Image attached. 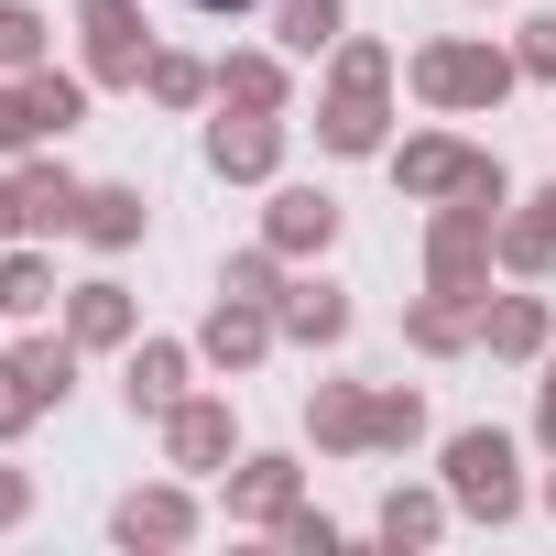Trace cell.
Returning <instances> with one entry per match:
<instances>
[{
	"mask_svg": "<svg viewBox=\"0 0 556 556\" xmlns=\"http://www.w3.org/2000/svg\"><path fill=\"white\" fill-rule=\"evenodd\" d=\"M437 480H447V502L469 523H513L523 513V469H513V437L502 426H458L447 458H437Z\"/></svg>",
	"mask_w": 556,
	"mask_h": 556,
	"instance_id": "obj_1",
	"label": "cell"
},
{
	"mask_svg": "<svg viewBox=\"0 0 556 556\" xmlns=\"http://www.w3.org/2000/svg\"><path fill=\"white\" fill-rule=\"evenodd\" d=\"M197 523H207V513H197V480H186V469L110 502V545H131V556H175V545H197Z\"/></svg>",
	"mask_w": 556,
	"mask_h": 556,
	"instance_id": "obj_2",
	"label": "cell"
},
{
	"mask_svg": "<svg viewBox=\"0 0 556 556\" xmlns=\"http://www.w3.org/2000/svg\"><path fill=\"white\" fill-rule=\"evenodd\" d=\"M328 153H382V45H339V88L317 110Z\"/></svg>",
	"mask_w": 556,
	"mask_h": 556,
	"instance_id": "obj_3",
	"label": "cell"
},
{
	"mask_svg": "<svg viewBox=\"0 0 556 556\" xmlns=\"http://www.w3.org/2000/svg\"><path fill=\"white\" fill-rule=\"evenodd\" d=\"M229 458H240V415H229V393H186V404L164 415V469L218 480Z\"/></svg>",
	"mask_w": 556,
	"mask_h": 556,
	"instance_id": "obj_4",
	"label": "cell"
},
{
	"mask_svg": "<svg viewBox=\"0 0 556 556\" xmlns=\"http://www.w3.org/2000/svg\"><path fill=\"white\" fill-rule=\"evenodd\" d=\"M415 88H426L437 110H480V99H502V88H513V55H491V45H426Z\"/></svg>",
	"mask_w": 556,
	"mask_h": 556,
	"instance_id": "obj_5",
	"label": "cell"
},
{
	"mask_svg": "<svg viewBox=\"0 0 556 556\" xmlns=\"http://www.w3.org/2000/svg\"><path fill=\"white\" fill-rule=\"evenodd\" d=\"M218 502H229V523L273 534V523L306 502V469H295V458H240V469H218Z\"/></svg>",
	"mask_w": 556,
	"mask_h": 556,
	"instance_id": "obj_6",
	"label": "cell"
},
{
	"mask_svg": "<svg viewBox=\"0 0 556 556\" xmlns=\"http://www.w3.org/2000/svg\"><path fill=\"white\" fill-rule=\"evenodd\" d=\"M186 371H197V350H175V339H131V361H121V393H131V415H153V426H164V415L197 393Z\"/></svg>",
	"mask_w": 556,
	"mask_h": 556,
	"instance_id": "obj_7",
	"label": "cell"
},
{
	"mask_svg": "<svg viewBox=\"0 0 556 556\" xmlns=\"http://www.w3.org/2000/svg\"><path fill=\"white\" fill-rule=\"evenodd\" d=\"M273 339H285V317H273V306H251V295H218V317L197 328V361H218V371H251Z\"/></svg>",
	"mask_w": 556,
	"mask_h": 556,
	"instance_id": "obj_8",
	"label": "cell"
},
{
	"mask_svg": "<svg viewBox=\"0 0 556 556\" xmlns=\"http://www.w3.org/2000/svg\"><path fill=\"white\" fill-rule=\"evenodd\" d=\"M88 77H110V88H131L153 55H142V12H131V0H88Z\"/></svg>",
	"mask_w": 556,
	"mask_h": 556,
	"instance_id": "obj_9",
	"label": "cell"
},
{
	"mask_svg": "<svg viewBox=\"0 0 556 556\" xmlns=\"http://www.w3.org/2000/svg\"><path fill=\"white\" fill-rule=\"evenodd\" d=\"M480 350H491V361H545V350H556L545 295H480Z\"/></svg>",
	"mask_w": 556,
	"mask_h": 556,
	"instance_id": "obj_10",
	"label": "cell"
},
{
	"mask_svg": "<svg viewBox=\"0 0 556 556\" xmlns=\"http://www.w3.org/2000/svg\"><path fill=\"white\" fill-rule=\"evenodd\" d=\"M207 164H218V175H240V186H251V175H273V164H285V131H273V110H229V121L207 131Z\"/></svg>",
	"mask_w": 556,
	"mask_h": 556,
	"instance_id": "obj_11",
	"label": "cell"
},
{
	"mask_svg": "<svg viewBox=\"0 0 556 556\" xmlns=\"http://www.w3.org/2000/svg\"><path fill=\"white\" fill-rule=\"evenodd\" d=\"M393 175H404V197H437V207H447V197H469L480 153H458L447 131H426V142H404V153H393Z\"/></svg>",
	"mask_w": 556,
	"mask_h": 556,
	"instance_id": "obj_12",
	"label": "cell"
},
{
	"mask_svg": "<svg viewBox=\"0 0 556 556\" xmlns=\"http://www.w3.org/2000/svg\"><path fill=\"white\" fill-rule=\"evenodd\" d=\"M306 437H317L328 458H361V447H371V393H361V382H317V393H306Z\"/></svg>",
	"mask_w": 556,
	"mask_h": 556,
	"instance_id": "obj_13",
	"label": "cell"
},
{
	"mask_svg": "<svg viewBox=\"0 0 556 556\" xmlns=\"http://www.w3.org/2000/svg\"><path fill=\"white\" fill-rule=\"evenodd\" d=\"M447 513H458V502H447V480H437V491H382L371 534H382L393 556H415V545H437V534H447Z\"/></svg>",
	"mask_w": 556,
	"mask_h": 556,
	"instance_id": "obj_14",
	"label": "cell"
},
{
	"mask_svg": "<svg viewBox=\"0 0 556 556\" xmlns=\"http://www.w3.org/2000/svg\"><path fill=\"white\" fill-rule=\"evenodd\" d=\"M66 339H77V350H131V295L110 285V273L66 295Z\"/></svg>",
	"mask_w": 556,
	"mask_h": 556,
	"instance_id": "obj_15",
	"label": "cell"
},
{
	"mask_svg": "<svg viewBox=\"0 0 556 556\" xmlns=\"http://www.w3.org/2000/svg\"><path fill=\"white\" fill-rule=\"evenodd\" d=\"M273 317H285V339H306V350H339V339H350V295H339V285H285Z\"/></svg>",
	"mask_w": 556,
	"mask_h": 556,
	"instance_id": "obj_16",
	"label": "cell"
},
{
	"mask_svg": "<svg viewBox=\"0 0 556 556\" xmlns=\"http://www.w3.org/2000/svg\"><path fill=\"white\" fill-rule=\"evenodd\" d=\"M404 339H415L426 361H447V350H469V339H480V295H447V285H437V295H426V306L404 317Z\"/></svg>",
	"mask_w": 556,
	"mask_h": 556,
	"instance_id": "obj_17",
	"label": "cell"
},
{
	"mask_svg": "<svg viewBox=\"0 0 556 556\" xmlns=\"http://www.w3.org/2000/svg\"><path fill=\"white\" fill-rule=\"evenodd\" d=\"M273 251H328L339 240V207L317 197V186H285V197H273V229H262Z\"/></svg>",
	"mask_w": 556,
	"mask_h": 556,
	"instance_id": "obj_18",
	"label": "cell"
},
{
	"mask_svg": "<svg viewBox=\"0 0 556 556\" xmlns=\"http://www.w3.org/2000/svg\"><path fill=\"white\" fill-rule=\"evenodd\" d=\"M77 229H88L99 251H131V240H142V186H88Z\"/></svg>",
	"mask_w": 556,
	"mask_h": 556,
	"instance_id": "obj_19",
	"label": "cell"
},
{
	"mask_svg": "<svg viewBox=\"0 0 556 556\" xmlns=\"http://www.w3.org/2000/svg\"><path fill=\"white\" fill-rule=\"evenodd\" d=\"M55 306V262L45 251H0V317H45Z\"/></svg>",
	"mask_w": 556,
	"mask_h": 556,
	"instance_id": "obj_20",
	"label": "cell"
},
{
	"mask_svg": "<svg viewBox=\"0 0 556 556\" xmlns=\"http://www.w3.org/2000/svg\"><path fill=\"white\" fill-rule=\"evenodd\" d=\"M77 207H88V186H77L66 164H34V175H23V218H34V229H77Z\"/></svg>",
	"mask_w": 556,
	"mask_h": 556,
	"instance_id": "obj_21",
	"label": "cell"
},
{
	"mask_svg": "<svg viewBox=\"0 0 556 556\" xmlns=\"http://www.w3.org/2000/svg\"><path fill=\"white\" fill-rule=\"evenodd\" d=\"M77 361H88L77 339H23V350H12V371H23L45 404H66V393H77Z\"/></svg>",
	"mask_w": 556,
	"mask_h": 556,
	"instance_id": "obj_22",
	"label": "cell"
},
{
	"mask_svg": "<svg viewBox=\"0 0 556 556\" xmlns=\"http://www.w3.org/2000/svg\"><path fill=\"white\" fill-rule=\"evenodd\" d=\"M218 99L229 110H285V66H273V55H229L218 66Z\"/></svg>",
	"mask_w": 556,
	"mask_h": 556,
	"instance_id": "obj_23",
	"label": "cell"
},
{
	"mask_svg": "<svg viewBox=\"0 0 556 556\" xmlns=\"http://www.w3.org/2000/svg\"><path fill=\"white\" fill-rule=\"evenodd\" d=\"M350 23V0H285V55H328Z\"/></svg>",
	"mask_w": 556,
	"mask_h": 556,
	"instance_id": "obj_24",
	"label": "cell"
},
{
	"mask_svg": "<svg viewBox=\"0 0 556 556\" xmlns=\"http://www.w3.org/2000/svg\"><path fill=\"white\" fill-rule=\"evenodd\" d=\"M415 437H426V393H371V447L404 458Z\"/></svg>",
	"mask_w": 556,
	"mask_h": 556,
	"instance_id": "obj_25",
	"label": "cell"
},
{
	"mask_svg": "<svg viewBox=\"0 0 556 556\" xmlns=\"http://www.w3.org/2000/svg\"><path fill=\"white\" fill-rule=\"evenodd\" d=\"M229 295H251V306H285V251H273V240H262V251H240V262H229Z\"/></svg>",
	"mask_w": 556,
	"mask_h": 556,
	"instance_id": "obj_26",
	"label": "cell"
},
{
	"mask_svg": "<svg viewBox=\"0 0 556 556\" xmlns=\"http://www.w3.org/2000/svg\"><path fill=\"white\" fill-rule=\"evenodd\" d=\"M142 88H153L164 110H186V99H207V66H197V55H153V66H142Z\"/></svg>",
	"mask_w": 556,
	"mask_h": 556,
	"instance_id": "obj_27",
	"label": "cell"
},
{
	"mask_svg": "<svg viewBox=\"0 0 556 556\" xmlns=\"http://www.w3.org/2000/svg\"><path fill=\"white\" fill-rule=\"evenodd\" d=\"M273 545H285V556H339V523H328V513H306V502H295V513H285V523H273Z\"/></svg>",
	"mask_w": 556,
	"mask_h": 556,
	"instance_id": "obj_28",
	"label": "cell"
},
{
	"mask_svg": "<svg viewBox=\"0 0 556 556\" xmlns=\"http://www.w3.org/2000/svg\"><path fill=\"white\" fill-rule=\"evenodd\" d=\"M34 121H45V131H77V121H88V88H77V77H34Z\"/></svg>",
	"mask_w": 556,
	"mask_h": 556,
	"instance_id": "obj_29",
	"label": "cell"
},
{
	"mask_svg": "<svg viewBox=\"0 0 556 556\" xmlns=\"http://www.w3.org/2000/svg\"><path fill=\"white\" fill-rule=\"evenodd\" d=\"M34 415H45V393H34V382H23L12 361H0V447H12V437H23Z\"/></svg>",
	"mask_w": 556,
	"mask_h": 556,
	"instance_id": "obj_30",
	"label": "cell"
},
{
	"mask_svg": "<svg viewBox=\"0 0 556 556\" xmlns=\"http://www.w3.org/2000/svg\"><path fill=\"white\" fill-rule=\"evenodd\" d=\"M45 55V23L34 12H12V0H0V66H34Z\"/></svg>",
	"mask_w": 556,
	"mask_h": 556,
	"instance_id": "obj_31",
	"label": "cell"
},
{
	"mask_svg": "<svg viewBox=\"0 0 556 556\" xmlns=\"http://www.w3.org/2000/svg\"><path fill=\"white\" fill-rule=\"evenodd\" d=\"M23 523H34V469L0 458V534H23Z\"/></svg>",
	"mask_w": 556,
	"mask_h": 556,
	"instance_id": "obj_32",
	"label": "cell"
},
{
	"mask_svg": "<svg viewBox=\"0 0 556 556\" xmlns=\"http://www.w3.org/2000/svg\"><path fill=\"white\" fill-rule=\"evenodd\" d=\"M45 121H34V88H0V153H12V142H34Z\"/></svg>",
	"mask_w": 556,
	"mask_h": 556,
	"instance_id": "obj_33",
	"label": "cell"
},
{
	"mask_svg": "<svg viewBox=\"0 0 556 556\" xmlns=\"http://www.w3.org/2000/svg\"><path fill=\"white\" fill-rule=\"evenodd\" d=\"M513 66H523V77H556V12L523 23V55H513Z\"/></svg>",
	"mask_w": 556,
	"mask_h": 556,
	"instance_id": "obj_34",
	"label": "cell"
},
{
	"mask_svg": "<svg viewBox=\"0 0 556 556\" xmlns=\"http://www.w3.org/2000/svg\"><path fill=\"white\" fill-rule=\"evenodd\" d=\"M34 218H23V186H0V240H23Z\"/></svg>",
	"mask_w": 556,
	"mask_h": 556,
	"instance_id": "obj_35",
	"label": "cell"
},
{
	"mask_svg": "<svg viewBox=\"0 0 556 556\" xmlns=\"http://www.w3.org/2000/svg\"><path fill=\"white\" fill-rule=\"evenodd\" d=\"M534 218H545V229H556V186H545V197H534Z\"/></svg>",
	"mask_w": 556,
	"mask_h": 556,
	"instance_id": "obj_36",
	"label": "cell"
},
{
	"mask_svg": "<svg viewBox=\"0 0 556 556\" xmlns=\"http://www.w3.org/2000/svg\"><path fill=\"white\" fill-rule=\"evenodd\" d=\"M197 12H240V0H197Z\"/></svg>",
	"mask_w": 556,
	"mask_h": 556,
	"instance_id": "obj_37",
	"label": "cell"
},
{
	"mask_svg": "<svg viewBox=\"0 0 556 556\" xmlns=\"http://www.w3.org/2000/svg\"><path fill=\"white\" fill-rule=\"evenodd\" d=\"M545 513H556V469H545Z\"/></svg>",
	"mask_w": 556,
	"mask_h": 556,
	"instance_id": "obj_38",
	"label": "cell"
}]
</instances>
